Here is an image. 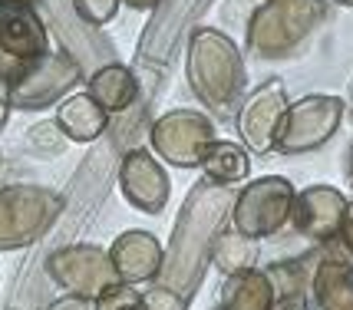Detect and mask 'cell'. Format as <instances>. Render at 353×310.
<instances>
[{"label": "cell", "instance_id": "277c9868", "mask_svg": "<svg viewBox=\"0 0 353 310\" xmlns=\"http://www.w3.org/2000/svg\"><path fill=\"white\" fill-rule=\"evenodd\" d=\"M63 211V195L46 185L14 182L0 188V251L37 245Z\"/></svg>", "mask_w": 353, "mask_h": 310}, {"label": "cell", "instance_id": "4316f807", "mask_svg": "<svg viewBox=\"0 0 353 310\" xmlns=\"http://www.w3.org/2000/svg\"><path fill=\"white\" fill-rule=\"evenodd\" d=\"M145 310H188V300L182 294H175L172 287H162V284H155L145 291Z\"/></svg>", "mask_w": 353, "mask_h": 310}, {"label": "cell", "instance_id": "4dcf8cb0", "mask_svg": "<svg viewBox=\"0 0 353 310\" xmlns=\"http://www.w3.org/2000/svg\"><path fill=\"white\" fill-rule=\"evenodd\" d=\"M125 7H132V10H155L162 0H123Z\"/></svg>", "mask_w": 353, "mask_h": 310}, {"label": "cell", "instance_id": "484cf974", "mask_svg": "<svg viewBox=\"0 0 353 310\" xmlns=\"http://www.w3.org/2000/svg\"><path fill=\"white\" fill-rule=\"evenodd\" d=\"M77 3V14L90 23V27H106L109 20L116 17V10H119V3L123 0H73Z\"/></svg>", "mask_w": 353, "mask_h": 310}, {"label": "cell", "instance_id": "7c38bea8", "mask_svg": "<svg viewBox=\"0 0 353 310\" xmlns=\"http://www.w3.org/2000/svg\"><path fill=\"white\" fill-rule=\"evenodd\" d=\"M119 192L123 198L136 211H145V215H162L165 205H169V195H172V185H169V175L165 169L159 165L149 149H129V152L119 158Z\"/></svg>", "mask_w": 353, "mask_h": 310}, {"label": "cell", "instance_id": "1f68e13d", "mask_svg": "<svg viewBox=\"0 0 353 310\" xmlns=\"http://www.w3.org/2000/svg\"><path fill=\"white\" fill-rule=\"evenodd\" d=\"M271 310H310L307 300H277Z\"/></svg>", "mask_w": 353, "mask_h": 310}, {"label": "cell", "instance_id": "e575fe53", "mask_svg": "<svg viewBox=\"0 0 353 310\" xmlns=\"http://www.w3.org/2000/svg\"><path fill=\"white\" fill-rule=\"evenodd\" d=\"M337 3H343V7H353V0H337Z\"/></svg>", "mask_w": 353, "mask_h": 310}, {"label": "cell", "instance_id": "ac0fdd59", "mask_svg": "<svg viewBox=\"0 0 353 310\" xmlns=\"http://www.w3.org/2000/svg\"><path fill=\"white\" fill-rule=\"evenodd\" d=\"M86 93L106 109L109 116H123L139 103V76L123 63H106L86 79Z\"/></svg>", "mask_w": 353, "mask_h": 310}, {"label": "cell", "instance_id": "4fadbf2b", "mask_svg": "<svg viewBox=\"0 0 353 310\" xmlns=\"http://www.w3.org/2000/svg\"><path fill=\"white\" fill-rule=\"evenodd\" d=\"M347 215V198L334 185H307L294 195L291 205V225L301 238L314 245H334Z\"/></svg>", "mask_w": 353, "mask_h": 310}, {"label": "cell", "instance_id": "52a82bcc", "mask_svg": "<svg viewBox=\"0 0 353 310\" xmlns=\"http://www.w3.org/2000/svg\"><path fill=\"white\" fill-rule=\"evenodd\" d=\"M215 139V123L199 109H172L165 116H159L149 129L152 155L165 158L175 169H199L208 142Z\"/></svg>", "mask_w": 353, "mask_h": 310}, {"label": "cell", "instance_id": "83f0119b", "mask_svg": "<svg viewBox=\"0 0 353 310\" xmlns=\"http://www.w3.org/2000/svg\"><path fill=\"white\" fill-rule=\"evenodd\" d=\"M337 245H340V251L353 261V202H347V215H343V225H340Z\"/></svg>", "mask_w": 353, "mask_h": 310}, {"label": "cell", "instance_id": "2e32d148", "mask_svg": "<svg viewBox=\"0 0 353 310\" xmlns=\"http://www.w3.org/2000/svg\"><path fill=\"white\" fill-rule=\"evenodd\" d=\"M162 258L165 251L159 245V238L152 231H142V228H129L123 231L112 248H109V261L116 267V278L123 284H155L159 271H162Z\"/></svg>", "mask_w": 353, "mask_h": 310}, {"label": "cell", "instance_id": "ffe728a7", "mask_svg": "<svg viewBox=\"0 0 353 310\" xmlns=\"http://www.w3.org/2000/svg\"><path fill=\"white\" fill-rule=\"evenodd\" d=\"M277 304L274 287L264 274V267L231 274L221 284V310H271Z\"/></svg>", "mask_w": 353, "mask_h": 310}, {"label": "cell", "instance_id": "5bb4252c", "mask_svg": "<svg viewBox=\"0 0 353 310\" xmlns=\"http://www.w3.org/2000/svg\"><path fill=\"white\" fill-rule=\"evenodd\" d=\"M212 0H162L152 17V27L145 30L142 43H139V63L142 66H162L172 56V50L179 43L195 17L208 10Z\"/></svg>", "mask_w": 353, "mask_h": 310}, {"label": "cell", "instance_id": "ba28073f", "mask_svg": "<svg viewBox=\"0 0 353 310\" xmlns=\"http://www.w3.org/2000/svg\"><path fill=\"white\" fill-rule=\"evenodd\" d=\"M340 119H343V103L337 96H304L297 103H288L281 129H277L274 152L304 155L321 149L337 132Z\"/></svg>", "mask_w": 353, "mask_h": 310}, {"label": "cell", "instance_id": "7a4b0ae2", "mask_svg": "<svg viewBox=\"0 0 353 310\" xmlns=\"http://www.w3.org/2000/svg\"><path fill=\"white\" fill-rule=\"evenodd\" d=\"M185 76L192 93L201 99L215 119L238 116L241 93H245V60L241 50L231 43V37L212 27H199L188 40V60Z\"/></svg>", "mask_w": 353, "mask_h": 310}, {"label": "cell", "instance_id": "6da1fadb", "mask_svg": "<svg viewBox=\"0 0 353 310\" xmlns=\"http://www.w3.org/2000/svg\"><path fill=\"white\" fill-rule=\"evenodd\" d=\"M234 195H238L234 185H215L208 178L192 185V192L182 202V211L175 218L169 251L162 258V271H159L155 284L172 287L185 300L195 297V291L205 280V271L212 264V245L231 218Z\"/></svg>", "mask_w": 353, "mask_h": 310}, {"label": "cell", "instance_id": "836d02e7", "mask_svg": "<svg viewBox=\"0 0 353 310\" xmlns=\"http://www.w3.org/2000/svg\"><path fill=\"white\" fill-rule=\"evenodd\" d=\"M347 172H350V178H353V145H350V158H347Z\"/></svg>", "mask_w": 353, "mask_h": 310}, {"label": "cell", "instance_id": "8992f818", "mask_svg": "<svg viewBox=\"0 0 353 310\" xmlns=\"http://www.w3.org/2000/svg\"><path fill=\"white\" fill-rule=\"evenodd\" d=\"M79 79H83L79 63L63 50H50L43 56L23 63L17 79L3 90L7 93L3 99L10 103V109H46L66 99Z\"/></svg>", "mask_w": 353, "mask_h": 310}, {"label": "cell", "instance_id": "74e56055", "mask_svg": "<svg viewBox=\"0 0 353 310\" xmlns=\"http://www.w3.org/2000/svg\"><path fill=\"white\" fill-rule=\"evenodd\" d=\"M350 310H353V307H350Z\"/></svg>", "mask_w": 353, "mask_h": 310}, {"label": "cell", "instance_id": "e0dca14e", "mask_svg": "<svg viewBox=\"0 0 353 310\" xmlns=\"http://www.w3.org/2000/svg\"><path fill=\"white\" fill-rule=\"evenodd\" d=\"M353 307V261L340 248L321 245V258L310 278V310Z\"/></svg>", "mask_w": 353, "mask_h": 310}, {"label": "cell", "instance_id": "30bf717a", "mask_svg": "<svg viewBox=\"0 0 353 310\" xmlns=\"http://www.w3.org/2000/svg\"><path fill=\"white\" fill-rule=\"evenodd\" d=\"M46 274L66 294H79L90 300H96L112 284H119L109 251H103L99 245H66L53 251L46 258Z\"/></svg>", "mask_w": 353, "mask_h": 310}, {"label": "cell", "instance_id": "9c48e42d", "mask_svg": "<svg viewBox=\"0 0 353 310\" xmlns=\"http://www.w3.org/2000/svg\"><path fill=\"white\" fill-rule=\"evenodd\" d=\"M37 3H40L43 23L53 30V37L60 40L63 53H70V56L79 63L83 76L96 73V70L106 66V63H116L112 40L103 37V30L90 27V23L77 14V3H73V0H37Z\"/></svg>", "mask_w": 353, "mask_h": 310}, {"label": "cell", "instance_id": "9a60e30c", "mask_svg": "<svg viewBox=\"0 0 353 310\" xmlns=\"http://www.w3.org/2000/svg\"><path fill=\"white\" fill-rule=\"evenodd\" d=\"M0 50L23 63L50 53V30L33 3L0 0Z\"/></svg>", "mask_w": 353, "mask_h": 310}, {"label": "cell", "instance_id": "3957f363", "mask_svg": "<svg viewBox=\"0 0 353 310\" xmlns=\"http://www.w3.org/2000/svg\"><path fill=\"white\" fill-rule=\"evenodd\" d=\"M327 14L323 0H268L248 17V50L264 60L288 56Z\"/></svg>", "mask_w": 353, "mask_h": 310}, {"label": "cell", "instance_id": "8d00e7d4", "mask_svg": "<svg viewBox=\"0 0 353 310\" xmlns=\"http://www.w3.org/2000/svg\"><path fill=\"white\" fill-rule=\"evenodd\" d=\"M0 162H3V158H0Z\"/></svg>", "mask_w": 353, "mask_h": 310}, {"label": "cell", "instance_id": "d6a6232c", "mask_svg": "<svg viewBox=\"0 0 353 310\" xmlns=\"http://www.w3.org/2000/svg\"><path fill=\"white\" fill-rule=\"evenodd\" d=\"M7 119H10V103L0 96V132H3V125H7Z\"/></svg>", "mask_w": 353, "mask_h": 310}, {"label": "cell", "instance_id": "5b68a950", "mask_svg": "<svg viewBox=\"0 0 353 310\" xmlns=\"http://www.w3.org/2000/svg\"><path fill=\"white\" fill-rule=\"evenodd\" d=\"M294 185L284 175H261L254 182H248L231 205V225L241 234L264 241L284 231V225L291 221L294 205Z\"/></svg>", "mask_w": 353, "mask_h": 310}, {"label": "cell", "instance_id": "cb8c5ba5", "mask_svg": "<svg viewBox=\"0 0 353 310\" xmlns=\"http://www.w3.org/2000/svg\"><path fill=\"white\" fill-rule=\"evenodd\" d=\"M27 149H30L37 158H57V155H63V149H66V136L60 132V125H57V119L53 123H37L27 129Z\"/></svg>", "mask_w": 353, "mask_h": 310}, {"label": "cell", "instance_id": "44dd1931", "mask_svg": "<svg viewBox=\"0 0 353 310\" xmlns=\"http://www.w3.org/2000/svg\"><path fill=\"white\" fill-rule=\"evenodd\" d=\"M199 169L215 185H238V182H245L248 175H251V155L238 142L215 139V142H208Z\"/></svg>", "mask_w": 353, "mask_h": 310}, {"label": "cell", "instance_id": "7402d4cb", "mask_svg": "<svg viewBox=\"0 0 353 310\" xmlns=\"http://www.w3.org/2000/svg\"><path fill=\"white\" fill-rule=\"evenodd\" d=\"M258 261H261V245H258L254 238L241 234L234 225H231V228L225 225V228L218 231L215 245H212V264H215L225 278L254 271Z\"/></svg>", "mask_w": 353, "mask_h": 310}, {"label": "cell", "instance_id": "603a6c76", "mask_svg": "<svg viewBox=\"0 0 353 310\" xmlns=\"http://www.w3.org/2000/svg\"><path fill=\"white\" fill-rule=\"evenodd\" d=\"M317 258H321V248H314L310 254H301V258L274 261V264L264 267V274H268V280H271L277 300H307L310 278H314Z\"/></svg>", "mask_w": 353, "mask_h": 310}, {"label": "cell", "instance_id": "f1b7e54d", "mask_svg": "<svg viewBox=\"0 0 353 310\" xmlns=\"http://www.w3.org/2000/svg\"><path fill=\"white\" fill-rule=\"evenodd\" d=\"M20 70H23V60H14V56H7V53L0 50V90H7Z\"/></svg>", "mask_w": 353, "mask_h": 310}, {"label": "cell", "instance_id": "d6986e66", "mask_svg": "<svg viewBox=\"0 0 353 310\" xmlns=\"http://www.w3.org/2000/svg\"><path fill=\"white\" fill-rule=\"evenodd\" d=\"M57 125L70 142H96L106 136L109 129V112L90 93H77L60 99L57 109Z\"/></svg>", "mask_w": 353, "mask_h": 310}, {"label": "cell", "instance_id": "d4e9b609", "mask_svg": "<svg viewBox=\"0 0 353 310\" xmlns=\"http://www.w3.org/2000/svg\"><path fill=\"white\" fill-rule=\"evenodd\" d=\"M96 310H145V297L132 284H112L109 291L96 297Z\"/></svg>", "mask_w": 353, "mask_h": 310}, {"label": "cell", "instance_id": "d590c367", "mask_svg": "<svg viewBox=\"0 0 353 310\" xmlns=\"http://www.w3.org/2000/svg\"><path fill=\"white\" fill-rule=\"evenodd\" d=\"M23 3H37V0H23Z\"/></svg>", "mask_w": 353, "mask_h": 310}, {"label": "cell", "instance_id": "f546056e", "mask_svg": "<svg viewBox=\"0 0 353 310\" xmlns=\"http://www.w3.org/2000/svg\"><path fill=\"white\" fill-rule=\"evenodd\" d=\"M46 310H96V300L79 297V294H66V297H60V300H53Z\"/></svg>", "mask_w": 353, "mask_h": 310}, {"label": "cell", "instance_id": "8fae6325", "mask_svg": "<svg viewBox=\"0 0 353 310\" xmlns=\"http://www.w3.org/2000/svg\"><path fill=\"white\" fill-rule=\"evenodd\" d=\"M288 109V90L281 79H268L238 106V132L248 152L271 155L277 142V129Z\"/></svg>", "mask_w": 353, "mask_h": 310}]
</instances>
